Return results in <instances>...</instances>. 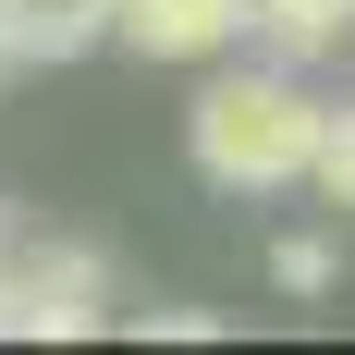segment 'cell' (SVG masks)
<instances>
[{
    "instance_id": "9",
    "label": "cell",
    "mask_w": 355,
    "mask_h": 355,
    "mask_svg": "<svg viewBox=\"0 0 355 355\" xmlns=\"http://www.w3.org/2000/svg\"><path fill=\"white\" fill-rule=\"evenodd\" d=\"M0 73H12V62H0Z\"/></svg>"
},
{
    "instance_id": "4",
    "label": "cell",
    "mask_w": 355,
    "mask_h": 355,
    "mask_svg": "<svg viewBox=\"0 0 355 355\" xmlns=\"http://www.w3.org/2000/svg\"><path fill=\"white\" fill-rule=\"evenodd\" d=\"M110 12L123 0H0V62H86V49H110Z\"/></svg>"
},
{
    "instance_id": "1",
    "label": "cell",
    "mask_w": 355,
    "mask_h": 355,
    "mask_svg": "<svg viewBox=\"0 0 355 355\" xmlns=\"http://www.w3.org/2000/svg\"><path fill=\"white\" fill-rule=\"evenodd\" d=\"M319 110L294 62H245V73H209L196 110H184V159L209 196H294L306 184V147H319Z\"/></svg>"
},
{
    "instance_id": "8",
    "label": "cell",
    "mask_w": 355,
    "mask_h": 355,
    "mask_svg": "<svg viewBox=\"0 0 355 355\" xmlns=\"http://www.w3.org/2000/svg\"><path fill=\"white\" fill-rule=\"evenodd\" d=\"M147 331H159V343H220L209 306H147Z\"/></svg>"
},
{
    "instance_id": "2",
    "label": "cell",
    "mask_w": 355,
    "mask_h": 355,
    "mask_svg": "<svg viewBox=\"0 0 355 355\" xmlns=\"http://www.w3.org/2000/svg\"><path fill=\"white\" fill-rule=\"evenodd\" d=\"M110 319V257L73 233H0V343H86Z\"/></svg>"
},
{
    "instance_id": "3",
    "label": "cell",
    "mask_w": 355,
    "mask_h": 355,
    "mask_svg": "<svg viewBox=\"0 0 355 355\" xmlns=\"http://www.w3.org/2000/svg\"><path fill=\"white\" fill-rule=\"evenodd\" d=\"M110 37L135 62H220V49H245V0H123Z\"/></svg>"
},
{
    "instance_id": "7",
    "label": "cell",
    "mask_w": 355,
    "mask_h": 355,
    "mask_svg": "<svg viewBox=\"0 0 355 355\" xmlns=\"http://www.w3.org/2000/svg\"><path fill=\"white\" fill-rule=\"evenodd\" d=\"M270 282L282 294H331L343 282V245H331V233H282V245H270Z\"/></svg>"
},
{
    "instance_id": "5",
    "label": "cell",
    "mask_w": 355,
    "mask_h": 355,
    "mask_svg": "<svg viewBox=\"0 0 355 355\" xmlns=\"http://www.w3.org/2000/svg\"><path fill=\"white\" fill-rule=\"evenodd\" d=\"M245 37L270 62H331L355 37V0H245Z\"/></svg>"
},
{
    "instance_id": "6",
    "label": "cell",
    "mask_w": 355,
    "mask_h": 355,
    "mask_svg": "<svg viewBox=\"0 0 355 355\" xmlns=\"http://www.w3.org/2000/svg\"><path fill=\"white\" fill-rule=\"evenodd\" d=\"M306 184H319V209H331V220H355V98H343V110H319V147H306Z\"/></svg>"
}]
</instances>
